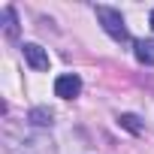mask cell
<instances>
[{"label":"cell","mask_w":154,"mask_h":154,"mask_svg":"<svg viewBox=\"0 0 154 154\" xmlns=\"http://www.w3.org/2000/svg\"><path fill=\"white\" fill-rule=\"evenodd\" d=\"M97 21L103 24V30L115 39V42H130V30L124 24V15L112 6H97Z\"/></svg>","instance_id":"obj_1"},{"label":"cell","mask_w":154,"mask_h":154,"mask_svg":"<svg viewBox=\"0 0 154 154\" xmlns=\"http://www.w3.org/2000/svg\"><path fill=\"white\" fill-rule=\"evenodd\" d=\"M54 94L60 100H72V97H79L82 94V79L75 72H66V75H57V82H54Z\"/></svg>","instance_id":"obj_2"},{"label":"cell","mask_w":154,"mask_h":154,"mask_svg":"<svg viewBox=\"0 0 154 154\" xmlns=\"http://www.w3.org/2000/svg\"><path fill=\"white\" fill-rule=\"evenodd\" d=\"M21 54H24V60H27L36 72L48 69V54H45L42 45H36V42H24V45H21Z\"/></svg>","instance_id":"obj_3"},{"label":"cell","mask_w":154,"mask_h":154,"mask_svg":"<svg viewBox=\"0 0 154 154\" xmlns=\"http://www.w3.org/2000/svg\"><path fill=\"white\" fill-rule=\"evenodd\" d=\"M136 60L145 66H154V39H136Z\"/></svg>","instance_id":"obj_4"},{"label":"cell","mask_w":154,"mask_h":154,"mask_svg":"<svg viewBox=\"0 0 154 154\" xmlns=\"http://www.w3.org/2000/svg\"><path fill=\"white\" fill-rule=\"evenodd\" d=\"M27 118H30V124H33V127H51V124H54V115H51L48 109H42V106L30 109V115H27Z\"/></svg>","instance_id":"obj_5"},{"label":"cell","mask_w":154,"mask_h":154,"mask_svg":"<svg viewBox=\"0 0 154 154\" xmlns=\"http://www.w3.org/2000/svg\"><path fill=\"white\" fill-rule=\"evenodd\" d=\"M3 30H6V36H9V39H15V36H18V18H15V9H12V6H6V9H3Z\"/></svg>","instance_id":"obj_6"},{"label":"cell","mask_w":154,"mask_h":154,"mask_svg":"<svg viewBox=\"0 0 154 154\" xmlns=\"http://www.w3.org/2000/svg\"><path fill=\"white\" fill-rule=\"evenodd\" d=\"M118 124H121L124 130H130L133 136H139V133H142V121H139L136 115H130V112H124V115H118Z\"/></svg>","instance_id":"obj_7"},{"label":"cell","mask_w":154,"mask_h":154,"mask_svg":"<svg viewBox=\"0 0 154 154\" xmlns=\"http://www.w3.org/2000/svg\"><path fill=\"white\" fill-rule=\"evenodd\" d=\"M151 30H154V9H151Z\"/></svg>","instance_id":"obj_8"}]
</instances>
